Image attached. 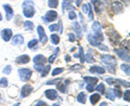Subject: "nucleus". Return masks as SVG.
<instances>
[{"label": "nucleus", "instance_id": "29", "mask_svg": "<svg viewBox=\"0 0 130 106\" xmlns=\"http://www.w3.org/2000/svg\"><path fill=\"white\" fill-rule=\"evenodd\" d=\"M51 41L53 44H59L60 43V37L58 35H55V34H52L51 35Z\"/></svg>", "mask_w": 130, "mask_h": 106}, {"label": "nucleus", "instance_id": "48", "mask_svg": "<svg viewBox=\"0 0 130 106\" xmlns=\"http://www.w3.org/2000/svg\"><path fill=\"white\" fill-rule=\"evenodd\" d=\"M55 58H56V53H55V54H53V55H51L50 58L48 59L49 63H53V62H54V60H55Z\"/></svg>", "mask_w": 130, "mask_h": 106}, {"label": "nucleus", "instance_id": "18", "mask_svg": "<svg viewBox=\"0 0 130 106\" xmlns=\"http://www.w3.org/2000/svg\"><path fill=\"white\" fill-rule=\"evenodd\" d=\"M100 97H101L100 93H93V94L90 95V103L92 105H95L98 102L100 101Z\"/></svg>", "mask_w": 130, "mask_h": 106}, {"label": "nucleus", "instance_id": "46", "mask_svg": "<svg viewBox=\"0 0 130 106\" xmlns=\"http://www.w3.org/2000/svg\"><path fill=\"white\" fill-rule=\"evenodd\" d=\"M34 68H35L37 72H41L42 68H43V65H36V64H34Z\"/></svg>", "mask_w": 130, "mask_h": 106}, {"label": "nucleus", "instance_id": "6", "mask_svg": "<svg viewBox=\"0 0 130 106\" xmlns=\"http://www.w3.org/2000/svg\"><path fill=\"white\" fill-rule=\"evenodd\" d=\"M111 8H112V10L115 12L116 14H118V13H120V12H123V10H124L123 3L119 2V1H113L111 3Z\"/></svg>", "mask_w": 130, "mask_h": 106}, {"label": "nucleus", "instance_id": "5", "mask_svg": "<svg viewBox=\"0 0 130 106\" xmlns=\"http://www.w3.org/2000/svg\"><path fill=\"white\" fill-rule=\"evenodd\" d=\"M114 51L116 52V54L118 55L121 60L126 61L127 63L129 62V53H128L127 50H124V49H115Z\"/></svg>", "mask_w": 130, "mask_h": 106}, {"label": "nucleus", "instance_id": "14", "mask_svg": "<svg viewBox=\"0 0 130 106\" xmlns=\"http://www.w3.org/2000/svg\"><path fill=\"white\" fill-rule=\"evenodd\" d=\"M24 41V38L22 35H15L13 39H12V44H14V46H19V44H22Z\"/></svg>", "mask_w": 130, "mask_h": 106}, {"label": "nucleus", "instance_id": "52", "mask_svg": "<svg viewBox=\"0 0 130 106\" xmlns=\"http://www.w3.org/2000/svg\"><path fill=\"white\" fill-rule=\"evenodd\" d=\"M98 47H99V49H100V50H104V51H107V47L106 46H103V44H99V46H98Z\"/></svg>", "mask_w": 130, "mask_h": 106}, {"label": "nucleus", "instance_id": "8", "mask_svg": "<svg viewBox=\"0 0 130 106\" xmlns=\"http://www.w3.org/2000/svg\"><path fill=\"white\" fill-rule=\"evenodd\" d=\"M58 19V13L55 11L51 10V11H48L47 14H46V17H44V21L46 22H53Z\"/></svg>", "mask_w": 130, "mask_h": 106}, {"label": "nucleus", "instance_id": "31", "mask_svg": "<svg viewBox=\"0 0 130 106\" xmlns=\"http://www.w3.org/2000/svg\"><path fill=\"white\" fill-rule=\"evenodd\" d=\"M38 44V40H36V39H32V40H30L29 42H28V44H27V47L29 48V49H35L36 48V46Z\"/></svg>", "mask_w": 130, "mask_h": 106}, {"label": "nucleus", "instance_id": "39", "mask_svg": "<svg viewBox=\"0 0 130 106\" xmlns=\"http://www.w3.org/2000/svg\"><path fill=\"white\" fill-rule=\"evenodd\" d=\"M11 69H12V67L10 66V65H7V66L3 68V74H6V75H9L10 73H11Z\"/></svg>", "mask_w": 130, "mask_h": 106}, {"label": "nucleus", "instance_id": "51", "mask_svg": "<svg viewBox=\"0 0 130 106\" xmlns=\"http://www.w3.org/2000/svg\"><path fill=\"white\" fill-rule=\"evenodd\" d=\"M88 13H89V20H90V21H91V20H93V13H92L91 7L89 8V12H88Z\"/></svg>", "mask_w": 130, "mask_h": 106}, {"label": "nucleus", "instance_id": "1", "mask_svg": "<svg viewBox=\"0 0 130 106\" xmlns=\"http://www.w3.org/2000/svg\"><path fill=\"white\" fill-rule=\"evenodd\" d=\"M100 59H101V61L104 63V64H106V65H108V67L111 68L109 69V72L112 73V74H114L115 73V66H116V60H115V58L114 56H112V55H108V54H102L100 56Z\"/></svg>", "mask_w": 130, "mask_h": 106}, {"label": "nucleus", "instance_id": "17", "mask_svg": "<svg viewBox=\"0 0 130 106\" xmlns=\"http://www.w3.org/2000/svg\"><path fill=\"white\" fill-rule=\"evenodd\" d=\"M88 41H89V43H90L91 46H94V47H98L101 43L93 35H88Z\"/></svg>", "mask_w": 130, "mask_h": 106}, {"label": "nucleus", "instance_id": "43", "mask_svg": "<svg viewBox=\"0 0 130 106\" xmlns=\"http://www.w3.org/2000/svg\"><path fill=\"white\" fill-rule=\"evenodd\" d=\"M58 89H59V90L61 91V92H65V91H66V87H65V84H58Z\"/></svg>", "mask_w": 130, "mask_h": 106}, {"label": "nucleus", "instance_id": "11", "mask_svg": "<svg viewBox=\"0 0 130 106\" xmlns=\"http://www.w3.org/2000/svg\"><path fill=\"white\" fill-rule=\"evenodd\" d=\"M1 37H2V39L5 40V41H10V39L12 37V30L9 29V28L3 29L1 31Z\"/></svg>", "mask_w": 130, "mask_h": 106}, {"label": "nucleus", "instance_id": "15", "mask_svg": "<svg viewBox=\"0 0 130 106\" xmlns=\"http://www.w3.org/2000/svg\"><path fill=\"white\" fill-rule=\"evenodd\" d=\"M89 72L90 73H95V74H104L105 73V69L101 66H92L91 68H89Z\"/></svg>", "mask_w": 130, "mask_h": 106}, {"label": "nucleus", "instance_id": "7", "mask_svg": "<svg viewBox=\"0 0 130 106\" xmlns=\"http://www.w3.org/2000/svg\"><path fill=\"white\" fill-rule=\"evenodd\" d=\"M108 37H109V40L113 44H119V35L117 34L115 30H111L108 32Z\"/></svg>", "mask_w": 130, "mask_h": 106}, {"label": "nucleus", "instance_id": "53", "mask_svg": "<svg viewBox=\"0 0 130 106\" xmlns=\"http://www.w3.org/2000/svg\"><path fill=\"white\" fill-rule=\"evenodd\" d=\"M25 5H34V3H32V1H30V0H26V1L23 2V6H25Z\"/></svg>", "mask_w": 130, "mask_h": 106}, {"label": "nucleus", "instance_id": "10", "mask_svg": "<svg viewBox=\"0 0 130 106\" xmlns=\"http://www.w3.org/2000/svg\"><path fill=\"white\" fill-rule=\"evenodd\" d=\"M3 9L6 11V17L8 21H10L13 16V9L10 7V5H3Z\"/></svg>", "mask_w": 130, "mask_h": 106}, {"label": "nucleus", "instance_id": "12", "mask_svg": "<svg viewBox=\"0 0 130 106\" xmlns=\"http://www.w3.org/2000/svg\"><path fill=\"white\" fill-rule=\"evenodd\" d=\"M32 61H34V64H36V65H43L47 62V59L44 58L43 55L39 54V55H36Z\"/></svg>", "mask_w": 130, "mask_h": 106}, {"label": "nucleus", "instance_id": "54", "mask_svg": "<svg viewBox=\"0 0 130 106\" xmlns=\"http://www.w3.org/2000/svg\"><path fill=\"white\" fill-rule=\"evenodd\" d=\"M35 105H47V104L42 101H39V102H37V103H35Z\"/></svg>", "mask_w": 130, "mask_h": 106}, {"label": "nucleus", "instance_id": "45", "mask_svg": "<svg viewBox=\"0 0 130 106\" xmlns=\"http://www.w3.org/2000/svg\"><path fill=\"white\" fill-rule=\"evenodd\" d=\"M83 68V66L81 65H73V66L71 67L72 70H79V69Z\"/></svg>", "mask_w": 130, "mask_h": 106}, {"label": "nucleus", "instance_id": "13", "mask_svg": "<svg viewBox=\"0 0 130 106\" xmlns=\"http://www.w3.org/2000/svg\"><path fill=\"white\" fill-rule=\"evenodd\" d=\"M46 96L48 97L49 100L53 101V100H55L56 97H58V92H56V90L50 89V90H47V91H46Z\"/></svg>", "mask_w": 130, "mask_h": 106}, {"label": "nucleus", "instance_id": "2", "mask_svg": "<svg viewBox=\"0 0 130 106\" xmlns=\"http://www.w3.org/2000/svg\"><path fill=\"white\" fill-rule=\"evenodd\" d=\"M19 75H20V78H21L22 81H28L30 79V76H31V70L28 68H20L19 70Z\"/></svg>", "mask_w": 130, "mask_h": 106}, {"label": "nucleus", "instance_id": "57", "mask_svg": "<svg viewBox=\"0 0 130 106\" xmlns=\"http://www.w3.org/2000/svg\"><path fill=\"white\" fill-rule=\"evenodd\" d=\"M124 2H127V3H129V0H123Z\"/></svg>", "mask_w": 130, "mask_h": 106}, {"label": "nucleus", "instance_id": "56", "mask_svg": "<svg viewBox=\"0 0 130 106\" xmlns=\"http://www.w3.org/2000/svg\"><path fill=\"white\" fill-rule=\"evenodd\" d=\"M80 3H81V0H77L76 5H77V6H80Z\"/></svg>", "mask_w": 130, "mask_h": 106}, {"label": "nucleus", "instance_id": "55", "mask_svg": "<svg viewBox=\"0 0 130 106\" xmlns=\"http://www.w3.org/2000/svg\"><path fill=\"white\" fill-rule=\"evenodd\" d=\"M65 60H66V62H70V61H71V56L70 55H65Z\"/></svg>", "mask_w": 130, "mask_h": 106}, {"label": "nucleus", "instance_id": "50", "mask_svg": "<svg viewBox=\"0 0 130 106\" xmlns=\"http://www.w3.org/2000/svg\"><path fill=\"white\" fill-rule=\"evenodd\" d=\"M68 39H70V41H71V42H74V40H75V36H74V34H68Z\"/></svg>", "mask_w": 130, "mask_h": 106}, {"label": "nucleus", "instance_id": "23", "mask_svg": "<svg viewBox=\"0 0 130 106\" xmlns=\"http://www.w3.org/2000/svg\"><path fill=\"white\" fill-rule=\"evenodd\" d=\"M49 30L50 31H62V27H61V22L60 24H52V25L49 26Z\"/></svg>", "mask_w": 130, "mask_h": 106}, {"label": "nucleus", "instance_id": "19", "mask_svg": "<svg viewBox=\"0 0 130 106\" xmlns=\"http://www.w3.org/2000/svg\"><path fill=\"white\" fill-rule=\"evenodd\" d=\"M92 5H93V7H94V9H95V11L98 12V13H100V12L102 11L103 5H102V2L99 1V0H92Z\"/></svg>", "mask_w": 130, "mask_h": 106}, {"label": "nucleus", "instance_id": "27", "mask_svg": "<svg viewBox=\"0 0 130 106\" xmlns=\"http://www.w3.org/2000/svg\"><path fill=\"white\" fill-rule=\"evenodd\" d=\"M59 5V0H49L48 1V6L49 8H52V9H54V8H56Z\"/></svg>", "mask_w": 130, "mask_h": 106}, {"label": "nucleus", "instance_id": "38", "mask_svg": "<svg viewBox=\"0 0 130 106\" xmlns=\"http://www.w3.org/2000/svg\"><path fill=\"white\" fill-rule=\"evenodd\" d=\"M89 8H90V5H89V3H85V5H83V7H81V9H83V13H88Z\"/></svg>", "mask_w": 130, "mask_h": 106}, {"label": "nucleus", "instance_id": "25", "mask_svg": "<svg viewBox=\"0 0 130 106\" xmlns=\"http://www.w3.org/2000/svg\"><path fill=\"white\" fill-rule=\"evenodd\" d=\"M106 97L108 100H111V101H114L115 100V93H114V90L113 89H108L107 92H106Z\"/></svg>", "mask_w": 130, "mask_h": 106}, {"label": "nucleus", "instance_id": "20", "mask_svg": "<svg viewBox=\"0 0 130 106\" xmlns=\"http://www.w3.org/2000/svg\"><path fill=\"white\" fill-rule=\"evenodd\" d=\"M29 56L28 55H21V56H19L18 59H16V63H19V64H26L29 62Z\"/></svg>", "mask_w": 130, "mask_h": 106}, {"label": "nucleus", "instance_id": "32", "mask_svg": "<svg viewBox=\"0 0 130 106\" xmlns=\"http://www.w3.org/2000/svg\"><path fill=\"white\" fill-rule=\"evenodd\" d=\"M50 66H43V68H42V70H41V77H46L48 74H49V72H50Z\"/></svg>", "mask_w": 130, "mask_h": 106}, {"label": "nucleus", "instance_id": "21", "mask_svg": "<svg viewBox=\"0 0 130 106\" xmlns=\"http://www.w3.org/2000/svg\"><path fill=\"white\" fill-rule=\"evenodd\" d=\"M73 28H74V30L76 32V35H77V38H81V29H80V25L77 22L74 23V25H73Z\"/></svg>", "mask_w": 130, "mask_h": 106}, {"label": "nucleus", "instance_id": "30", "mask_svg": "<svg viewBox=\"0 0 130 106\" xmlns=\"http://www.w3.org/2000/svg\"><path fill=\"white\" fill-rule=\"evenodd\" d=\"M94 59H93V56L90 54V53H88L87 55H85V62H87V63H94Z\"/></svg>", "mask_w": 130, "mask_h": 106}, {"label": "nucleus", "instance_id": "49", "mask_svg": "<svg viewBox=\"0 0 130 106\" xmlns=\"http://www.w3.org/2000/svg\"><path fill=\"white\" fill-rule=\"evenodd\" d=\"M62 79L61 78H58V79H53V80H50V81H48V84H52V83H56V82H59V81H61Z\"/></svg>", "mask_w": 130, "mask_h": 106}, {"label": "nucleus", "instance_id": "40", "mask_svg": "<svg viewBox=\"0 0 130 106\" xmlns=\"http://www.w3.org/2000/svg\"><path fill=\"white\" fill-rule=\"evenodd\" d=\"M76 17H77V16H76L75 11L71 10V11H70V13H68V19H70V20H75Z\"/></svg>", "mask_w": 130, "mask_h": 106}, {"label": "nucleus", "instance_id": "35", "mask_svg": "<svg viewBox=\"0 0 130 106\" xmlns=\"http://www.w3.org/2000/svg\"><path fill=\"white\" fill-rule=\"evenodd\" d=\"M63 70H64V69H63V68H61V67L55 68V69H53V72H52V76H56V75L62 74Z\"/></svg>", "mask_w": 130, "mask_h": 106}, {"label": "nucleus", "instance_id": "58", "mask_svg": "<svg viewBox=\"0 0 130 106\" xmlns=\"http://www.w3.org/2000/svg\"><path fill=\"white\" fill-rule=\"evenodd\" d=\"M0 21H2V15H1V13H0Z\"/></svg>", "mask_w": 130, "mask_h": 106}, {"label": "nucleus", "instance_id": "4", "mask_svg": "<svg viewBox=\"0 0 130 106\" xmlns=\"http://www.w3.org/2000/svg\"><path fill=\"white\" fill-rule=\"evenodd\" d=\"M37 31H38V36H39V42H41L42 44H44V43L48 41V37H47L46 32H44L43 27L39 25L37 27Z\"/></svg>", "mask_w": 130, "mask_h": 106}, {"label": "nucleus", "instance_id": "28", "mask_svg": "<svg viewBox=\"0 0 130 106\" xmlns=\"http://www.w3.org/2000/svg\"><path fill=\"white\" fill-rule=\"evenodd\" d=\"M77 56H78V58H80V62H81V63L85 62V53H84L83 47H79V53L77 54Z\"/></svg>", "mask_w": 130, "mask_h": 106}, {"label": "nucleus", "instance_id": "44", "mask_svg": "<svg viewBox=\"0 0 130 106\" xmlns=\"http://www.w3.org/2000/svg\"><path fill=\"white\" fill-rule=\"evenodd\" d=\"M121 44H123V47H124V48H126V50L129 51V40H124Z\"/></svg>", "mask_w": 130, "mask_h": 106}, {"label": "nucleus", "instance_id": "34", "mask_svg": "<svg viewBox=\"0 0 130 106\" xmlns=\"http://www.w3.org/2000/svg\"><path fill=\"white\" fill-rule=\"evenodd\" d=\"M120 68L123 69V70L127 74L128 76H129V74H130V70H129V65L128 64H121L120 65Z\"/></svg>", "mask_w": 130, "mask_h": 106}, {"label": "nucleus", "instance_id": "47", "mask_svg": "<svg viewBox=\"0 0 130 106\" xmlns=\"http://www.w3.org/2000/svg\"><path fill=\"white\" fill-rule=\"evenodd\" d=\"M95 89V87L94 85H92V84H87V90L89 91V92H92L93 90Z\"/></svg>", "mask_w": 130, "mask_h": 106}, {"label": "nucleus", "instance_id": "9", "mask_svg": "<svg viewBox=\"0 0 130 106\" xmlns=\"http://www.w3.org/2000/svg\"><path fill=\"white\" fill-rule=\"evenodd\" d=\"M31 91H32L31 85L25 84V85H24V87L22 88V90H21V97H27V96L31 93Z\"/></svg>", "mask_w": 130, "mask_h": 106}, {"label": "nucleus", "instance_id": "24", "mask_svg": "<svg viewBox=\"0 0 130 106\" xmlns=\"http://www.w3.org/2000/svg\"><path fill=\"white\" fill-rule=\"evenodd\" d=\"M72 2L73 0H63V10H68L72 8Z\"/></svg>", "mask_w": 130, "mask_h": 106}, {"label": "nucleus", "instance_id": "22", "mask_svg": "<svg viewBox=\"0 0 130 106\" xmlns=\"http://www.w3.org/2000/svg\"><path fill=\"white\" fill-rule=\"evenodd\" d=\"M77 101L80 104H85L86 103V93L85 92H80L78 95H77Z\"/></svg>", "mask_w": 130, "mask_h": 106}, {"label": "nucleus", "instance_id": "16", "mask_svg": "<svg viewBox=\"0 0 130 106\" xmlns=\"http://www.w3.org/2000/svg\"><path fill=\"white\" fill-rule=\"evenodd\" d=\"M84 80L86 81L88 84H92V85H95L98 83V81H99V79H98L96 77H88V76L84 77Z\"/></svg>", "mask_w": 130, "mask_h": 106}, {"label": "nucleus", "instance_id": "42", "mask_svg": "<svg viewBox=\"0 0 130 106\" xmlns=\"http://www.w3.org/2000/svg\"><path fill=\"white\" fill-rule=\"evenodd\" d=\"M129 94H130V91H129V90H127V91L124 93V100H125V101L130 102V96H129Z\"/></svg>", "mask_w": 130, "mask_h": 106}, {"label": "nucleus", "instance_id": "33", "mask_svg": "<svg viewBox=\"0 0 130 106\" xmlns=\"http://www.w3.org/2000/svg\"><path fill=\"white\" fill-rule=\"evenodd\" d=\"M92 30L93 31H101V25L99 22H94L92 25Z\"/></svg>", "mask_w": 130, "mask_h": 106}, {"label": "nucleus", "instance_id": "3", "mask_svg": "<svg viewBox=\"0 0 130 106\" xmlns=\"http://www.w3.org/2000/svg\"><path fill=\"white\" fill-rule=\"evenodd\" d=\"M23 14L26 17H32L35 14V9H34V5H29V6H23Z\"/></svg>", "mask_w": 130, "mask_h": 106}, {"label": "nucleus", "instance_id": "36", "mask_svg": "<svg viewBox=\"0 0 130 106\" xmlns=\"http://www.w3.org/2000/svg\"><path fill=\"white\" fill-rule=\"evenodd\" d=\"M24 25H25V28L26 29H32L34 28V24H32L31 22H29V21H26L25 23H24Z\"/></svg>", "mask_w": 130, "mask_h": 106}, {"label": "nucleus", "instance_id": "26", "mask_svg": "<svg viewBox=\"0 0 130 106\" xmlns=\"http://www.w3.org/2000/svg\"><path fill=\"white\" fill-rule=\"evenodd\" d=\"M95 89L98 90V92H99L100 94H104V93H105V85H104V83L98 84L96 87H95Z\"/></svg>", "mask_w": 130, "mask_h": 106}, {"label": "nucleus", "instance_id": "41", "mask_svg": "<svg viewBox=\"0 0 130 106\" xmlns=\"http://www.w3.org/2000/svg\"><path fill=\"white\" fill-rule=\"evenodd\" d=\"M7 85H8V79L7 78L0 79V87H7Z\"/></svg>", "mask_w": 130, "mask_h": 106}, {"label": "nucleus", "instance_id": "37", "mask_svg": "<svg viewBox=\"0 0 130 106\" xmlns=\"http://www.w3.org/2000/svg\"><path fill=\"white\" fill-rule=\"evenodd\" d=\"M114 93H115V96H117V97H121L120 88H119V87H117V85H116V88L114 89Z\"/></svg>", "mask_w": 130, "mask_h": 106}]
</instances>
